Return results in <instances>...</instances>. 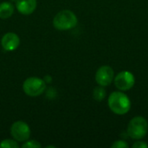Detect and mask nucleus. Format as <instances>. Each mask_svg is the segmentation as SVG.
<instances>
[{
    "label": "nucleus",
    "instance_id": "obj_12",
    "mask_svg": "<svg viewBox=\"0 0 148 148\" xmlns=\"http://www.w3.org/2000/svg\"><path fill=\"white\" fill-rule=\"evenodd\" d=\"M0 147L2 148H18L19 145L16 140H4L0 143Z\"/></svg>",
    "mask_w": 148,
    "mask_h": 148
},
{
    "label": "nucleus",
    "instance_id": "obj_14",
    "mask_svg": "<svg viewBox=\"0 0 148 148\" xmlns=\"http://www.w3.org/2000/svg\"><path fill=\"white\" fill-rule=\"evenodd\" d=\"M112 148H127L128 147V144L124 141V140H116L115 142L113 143V145L111 146Z\"/></svg>",
    "mask_w": 148,
    "mask_h": 148
},
{
    "label": "nucleus",
    "instance_id": "obj_8",
    "mask_svg": "<svg viewBox=\"0 0 148 148\" xmlns=\"http://www.w3.org/2000/svg\"><path fill=\"white\" fill-rule=\"evenodd\" d=\"M2 47L6 51H13L17 49L20 44V39L18 36L13 32L6 33L1 40Z\"/></svg>",
    "mask_w": 148,
    "mask_h": 148
},
{
    "label": "nucleus",
    "instance_id": "obj_11",
    "mask_svg": "<svg viewBox=\"0 0 148 148\" xmlns=\"http://www.w3.org/2000/svg\"><path fill=\"white\" fill-rule=\"evenodd\" d=\"M106 90L104 88V87L102 86H98L96 87L94 91H93V97L96 101H101L105 99L106 97Z\"/></svg>",
    "mask_w": 148,
    "mask_h": 148
},
{
    "label": "nucleus",
    "instance_id": "obj_9",
    "mask_svg": "<svg viewBox=\"0 0 148 148\" xmlns=\"http://www.w3.org/2000/svg\"><path fill=\"white\" fill-rule=\"evenodd\" d=\"M16 7L21 14L29 15L36 8V0H16Z\"/></svg>",
    "mask_w": 148,
    "mask_h": 148
},
{
    "label": "nucleus",
    "instance_id": "obj_7",
    "mask_svg": "<svg viewBox=\"0 0 148 148\" xmlns=\"http://www.w3.org/2000/svg\"><path fill=\"white\" fill-rule=\"evenodd\" d=\"M114 78V73L111 67L105 65L101 66L98 69L95 74V81L96 82L102 87L109 86Z\"/></svg>",
    "mask_w": 148,
    "mask_h": 148
},
{
    "label": "nucleus",
    "instance_id": "obj_10",
    "mask_svg": "<svg viewBox=\"0 0 148 148\" xmlns=\"http://www.w3.org/2000/svg\"><path fill=\"white\" fill-rule=\"evenodd\" d=\"M14 13V5L10 2H3L0 3V18L7 19Z\"/></svg>",
    "mask_w": 148,
    "mask_h": 148
},
{
    "label": "nucleus",
    "instance_id": "obj_4",
    "mask_svg": "<svg viewBox=\"0 0 148 148\" xmlns=\"http://www.w3.org/2000/svg\"><path fill=\"white\" fill-rule=\"evenodd\" d=\"M46 88V84L41 78L38 77H29L27 78L23 84V89L24 93L29 96H38L42 95Z\"/></svg>",
    "mask_w": 148,
    "mask_h": 148
},
{
    "label": "nucleus",
    "instance_id": "obj_1",
    "mask_svg": "<svg viewBox=\"0 0 148 148\" xmlns=\"http://www.w3.org/2000/svg\"><path fill=\"white\" fill-rule=\"evenodd\" d=\"M110 110L118 115L126 114L131 108V101L129 97L121 92H113L108 100Z\"/></svg>",
    "mask_w": 148,
    "mask_h": 148
},
{
    "label": "nucleus",
    "instance_id": "obj_13",
    "mask_svg": "<svg viewBox=\"0 0 148 148\" xmlns=\"http://www.w3.org/2000/svg\"><path fill=\"white\" fill-rule=\"evenodd\" d=\"M22 147L23 148H38L41 147V144L36 140H29L26 141Z\"/></svg>",
    "mask_w": 148,
    "mask_h": 148
},
{
    "label": "nucleus",
    "instance_id": "obj_15",
    "mask_svg": "<svg viewBox=\"0 0 148 148\" xmlns=\"http://www.w3.org/2000/svg\"><path fill=\"white\" fill-rule=\"evenodd\" d=\"M147 144L142 141H137L133 145V148H147Z\"/></svg>",
    "mask_w": 148,
    "mask_h": 148
},
{
    "label": "nucleus",
    "instance_id": "obj_3",
    "mask_svg": "<svg viewBox=\"0 0 148 148\" xmlns=\"http://www.w3.org/2000/svg\"><path fill=\"white\" fill-rule=\"evenodd\" d=\"M148 132V123L144 117L137 116L133 118L127 126V134L134 140L144 138Z\"/></svg>",
    "mask_w": 148,
    "mask_h": 148
},
{
    "label": "nucleus",
    "instance_id": "obj_6",
    "mask_svg": "<svg viewBox=\"0 0 148 148\" xmlns=\"http://www.w3.org/2000/svg\"><path fill=\"white\" fill-rule=\"evenodd\" d=\"M134 83L135 77L129 71H121L114 77V85L118 89L121 91L131 89Z\"/></svg>",
    "mask_w": 148,
    "mask_h": 148
},
{
    "label": "nucleus",
    "instance_id": "obj_5",
    "mask_svg": "<svg viewBox=\"0 0 148 148\" xmlns=\"http://www.w3.org/2000/svg\"><path fill=\"white\" fill-rule=\"evenodd\" d=\"M11 136L16 141H26L30 136V129L27 123L18 121L12 124L10 127Z\"/></svg>",
    "mask_w": 148,
    "mask_h": 148
},
{
    "label": "nucleus",
    "instance_id": "obj_2",
    "mask_svg": "<svg viewBox=\"0 0 148 148\" xmlns=\"http://www.w3.org/2000/svg\"><path fill=\"white\" fill-rule=\"evenodd\" d=\"M78 19L75 14L69 10L58 12L53 19V25L58 30H68L77 25Z\"/></svg>",
    "mask_w": 148,
    "mask_h": 148
}]
</instances>
